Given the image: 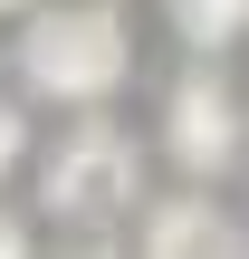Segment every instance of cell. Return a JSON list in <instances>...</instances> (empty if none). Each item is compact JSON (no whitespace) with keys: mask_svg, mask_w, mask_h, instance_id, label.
<instances>
[{"mask_svg":"<svg viewBox=\"0 0 249 259\" xmlns=\"http://www.w3.org/2000/svg\"><path fill=\"white\" fill-rule=\"evenodd\" d=\"M134 67H144V38L125 19V0H38L10 29V87L58 115L115 106L134 87Z\"/></svg>","mask_w":249,"mask_h":259,"instance_id":"obj_1","label":"cell"},{"mask_svg":"<svg viewBox=\"0 0 249 259\" xmlns=\"http://www.w3.org/2000/svg\"><path fill=\"white\" fill-rule=\"evenodd\" d=\"M154 135L115 125L106 106L96 115H67V135H48L29 154V192H38V221L58 231H125L154 192Z\"/></svg>","mask_w":249,"mask_h":259,"instance_id":"obj_2","label":"cell"},{"mask_svg":"<svg viewBox=\"0 0 249 259\" xmlns=\"http://www.w3.org/2000/svg\"><path fill=\"white\" fill-rule=\"evenodd\" d=\"M154 154L182 183H240L249 173V67L230 58H173L154 87Z\"/></svg>","mask_w":249,"mask_h":259,"instance_id":"obj_3","label":"cell"},{"mask_svg":"<svg viewBox=\"0 0 249 259\" xmlns=\"http://www.w3.org/2000/svg\"><path fill=\"white\" fill-rule=\"evenodd\" d=\"M134 259H240L249 250V211L230 202V183H154L144 211L125 221Z\"/></svg>","mask_w":249,"mask_h":259,"instance_id":"obj_4","label":"cell"},{"mask_svg":"<svg viewBox=\"0 0 249 259\" xmlns=\"http://www.w3.org/2000/svg\"><path fill=\"white\" fill-rule=\"evenodd\" d=\"M173 58H249V0H154Z\"/></svg>","mask_w":249,"mask_h":259,"instance_id":"obj_5","label":"cell"},{"mask_svg":"<svg viewBox=\"0 0 249 259\" xmlns=\"http://www.w3.org/2000/svg\"><path fill=\"white\" fill-rule=\"evenodd\" d=\"M29 154H38V135H29V96L10 87V96H0V183L29 173Z\"/></svg>","mask_w":249,"mask_h":259,"instance_id":"obj_6","label":"cell"},{"mask_svg":"<svg viewBox=\"0 0 249 259\" xmlns=\"http://www.w3.org/2000/svg\"><path fill=\"white\" fill-rule=\"evenodd\" d=\"M48 259H134V240H125V231H58Z\"/></svg>","mask_w":249,"mask_h":259,"instance_id":"obj_7","label":"cell"},{"mask_svg":"<svg viewBox=\"0 0 249 259\" xmlns=\"http://www.w3.org/2000/svg\"><path fill=\"white\" fill-rule=\"evenodd\" d=\"M0 259H48L38 231H29V211H10V202H0Z\"/></svg>","mask_w":249,"mask_h":259,"instance_id":"obj_8","label":"cell"},{"mask_svg":"<svg viewBox=\"0 0 249 259\" xmlns=\"http://www.w3.org/2000/svg\"><path fill=\"white\" fill-rule=\"evenodd\" d=\"M19 10H38V0H0V19H19Z\"/></svg>","mask_w":249,"mask_h":259,"instance_id":"obj_9","label":"cell"},{"mask_svg":"<svg viewBox=\"0 0 249 259\" xmlns=\"http://www.w3.org/2000/svg\"><path fill=\"white\" fill-rule=\"evenodd\" d=\"M240 183H249V173H240Z\"/></svg>","mask_w":249,"mask_h":259,"instance_id":"obj_10","label":"cell"},{"mask_svg":"<svg viewBox=\"0 0 249 259\" xmlns=\"http://www.w3.org/2000/svg\"><path fill=\"white\" fill-rule=\"evenodd\" d=\"M240 259H249V250H240Z\"/></svg>","mask_w":249,"mask_h":259,"instance_id":"obj_11","label":"cell"}]
</instances>
